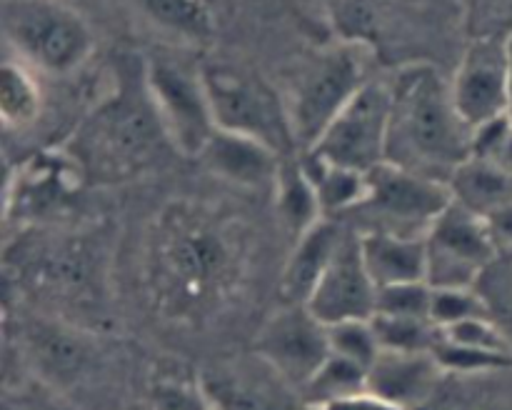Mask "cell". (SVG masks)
Instances as JSON below:
<instances>
[{"label": "cell", "mask_w": 512, "mask_h": 410, "mask_svg": "<svg viewBox=\"0 0 512 410\" xmlns=\"http://www.w3.org/2000/svg\"><path fill=\"white\" fill-rule=\"evenodd\" d=\"M228 218L195 203H173L155 218L145 245L150 298L173 318H198L235 285L243 260Z\"/></svg>", "instance_id": "cell-1"}, {"label": "cell", "mask_w": 512, "mask_h": 410, "mask_svg": "<svg viewBox=\"0 0 512 410\" xmlns=\"http://www.w3.org/2000/svg\"><path fill=\"white\" fill-rule=\"evenodd\" d=\"M470 158L473 130L460 118L448 80L425 63L398 70L390 80L385 163L450 183L455 170Z\"/></svg>", "instance_id": "cell-2"}, {"label": "cell", "mask_w": 512, "mask_h": 410, "mask_svg": "<svg viewBox=\"0 0 512 410\" xmlns=\"http://www.w3.org/2000/svg\"><path fill=\"white\" fill-rule=\"evenodd\" d=\"M160 140H168L145 80L140 88H123L100 105L78 130L70 155L93 178H125L153 160Z\"/></svg>", "instance_id": "cell-3"}, {"label": "cell", "mask_w": 512, "mask_h": 410, "mask_svg": "<svg viewBox=\"0 0 512 410\" xmlns=\"http://www.w3.org/2000/svg\"><path fill=\"white\" fill-rule=\"evenodd\" d=\"M200 75L218 130L258 140L283 160H290L298 143L283 95L275 93L253 70L228 60H208L200 65Z\"/></svg>", "instance_id": "cell-4"}, {"label": "cell", "mask_w": 512, "mask_h": 410, "mask_svg": "<svg viewBox=\"0 0 512 410\" xmlns=\"http://www.w3.org/2000/svg\"><path fill=\"white\" fill-rule=\"evenodd\" d=\"M373 75L363 45H330L310 55L283 95L298 150L308 153L335 115Z\"/></svg>", "instance_id": "cell-5"}, {"label": "cell", "mask_w": 512, "mask_h": 410, "mask_svg": "<svg viewBox=\"0 0 512 410\" xmlns=\"http://www.w3.org/2000/svg\"><path fill=\"white\" fill-rule=\"evenodd\" d=\"M5 40L20 63L48 75H70L93 53L88 20L63 0H3Z\"/></svg>", "instance_id": "cell-6"}, {"label": "cell", "mask_w": 512, "mask_h": 410, "mask_svg": "<svg viewBox=\"0 0 512 410\" xmlns=\"http://www.w3.org/2000/svg\"><path fill=\"white\" fill-rule=\"evenodd\" d=\"M143 80L168 143L188 158H200L218 133L200 68H190L170 55H150Z\"/></svg>", "instance_id": "cell-7"}, {"label": "cell", "mask_w": 512, "mask_h": 410, "mask_svg": "<svg viewBox=\"0 0 512 410\" xmlns=\"http://www.w3.org/2000/svg\"><path fill=\"white\" fill-rule=\"evenodd\" d=\"M390 123V80L370 78L323 130L308 158L335 168L370 173L385 163Z\"/></svg>", "instance_id": "cell-8"}, {"label": "cell", "mask_w": 512, "mask_h": 410, "mask_svg": "<svg viewBox=\"0 0 512 410\" xmlns=\"http://www.w3.org/2000/svg\"><path fill=\"white\" fill-rule=\"evenodd\" d=\"M425 248L430 288H478L498 243L483 215L453 200L425 233Z\"/></svg>", "instance_id": "cell-9"}, {"label": "cell", "mask_w": 512, "mask_h": 410, "mask_svg": "<svg viewBox=\"0 0 512 410\" xmlns=\"http://www.w3.org/2000/svg\"><path fill=\"white\" fill-rule=\"evenodd\" d=\"M450 203L453 193L448 183L383 163L368 173V193L353 213L368 215L373 223L368 230L425 235Z\"/></svg>", "instance_id": "cell-10"}, {"label": "cell", "mask_w": 512, "mask_h": 410, "mask_svg": "<svg viewBox=\"0 0 512 410\" xmlns=\"http://www.w3.org/2000/svg\"><path fill=\"white\" fill-rule=\"evenodd\" d=\"M455 108L470 130L510 113V50L505 38H473L450 80Z\"/></svg>", "instance_id": "cell-11"}, {"label": "cell", "mask_w": 512, "mask_h": 410, "mask_svg": "<svg viewBox=\"0 0 512 410\" xmlns=\"http://www.w3.org/2000/svg\"><path fill=\"white\" fill-rule=\"evenodd\" d=\"M255 355L290 388L303 390L330 358L328 328L305 305L288 303L260 328Z\"/></svg>", "instance_id": "cell-12"}, {"label": "cell", "mask_w": 512, "mask_h": 410, "mask_svg": "<svg viewBox=\"0 0 512 410\" xmlns=\"http://www.w3.org/2000/svg\"><path fill=\"white\" fill-rule=\"evenodd\" d=\"M305 308L325 325L350 323V320H373L378 310V285L365 268L360 253V233H345L343 245L333 263L318 280Z\"/></svg>", "instance_id": "cell-13"}, {"label": "cell", "mask_w": 512, "mask_h": 410, "mask_svg": "<svg viewBox=\"0 0 512 410\" xmlns=\"http://www.w3.org/2000/svg\"><path fill=\"white\" fill-rule=\"evenodd\" d=\"M445 368L435 353H393L380 350L368 368V388L378 398L403 410H418L440 388Z\"/></svg>", "instance_id": "cell-14"}, {"label": "cell", "mask_w": 512, "mask_h": 410, "mask_svg": "<svg viewBox=\"0 0 512 410\" xmlns=\"http://www.w3.org/2000/svg\"><path fill=\"white\" fill-rule=\"evenodd\" d=\"M205 165L213 170L218 178L238 185V188L253 190H275L280 180L285 160L268 145L258 143L245 135L225 133L218 130L208 148L200 155Z\"/></svg>", "instance_id": "cell-15"}, {"label": "cell", "mask_w": 512, "mask_h": 410, "mask_svg": "<svg viewBox=\"0 0 512 410\" xmlns=\"http://www.w3.org/2000/svg\"><path fill=\"white\" fill-rule=\"evenodd\" d=\"M215 410H290V385L260 360L258 368H218L200 380Z\"/></svg>", "instance_id": "cell-16"}, {"label": "cell", "mask_w": 512, "mask_h": 410, "mask_svg": "<svg viewBox=\"0 0 512 410\" xmlns=\"http://www.w3.org/2000/svg\"><path fill=\"white\" fill-rule=\"evenodd\" d=\"M360 253L375 285L388 288L400 283H428V248L425 235H400L388 230H363Z\"/></svg>", "instance_id": "cell-17"}, {"label": "cell", "mask_w": 512, "mask_h": 410, "mask_svg": "<svg viewBox=\"0 0 512 410\" xmlns=\"http://www.w3.org/2000/svg\"><path fill=\"white\" fill-rule=\"evenodd\" d=\"M345 233L348 230L338 220L323 218L313 228L295 238V248L290 253L288 265H285L283 283H280L288 303H308L310 293L315 290L318 280L323 278L328 265L333 263L340 245H343Z\"/></svg>", "instance_id": "cell-18"}, {"label": "cell", "mask_w": 512, "mask_h": 410, "mask_svg": "<svg viewBox=\"0 0 512 410\" xmlns=\"http://www.w3.org/2000/svg\"><path fill=\"white\" fill-rule=\"evenodd\" d=\"M448 185L455 203L483 218L512 203V175L500 165L475 155L455 170Z\"/></svg>", "instance_id": "cell-19"}, {"label": "cell", "mask_w": 512, "mask_h": 410, "mask_svg": "<svg viewBox=\"0 0 512 410\" xmlns=\"http://www.w3.org/2000/svg\"><path fill=\"white\" fill-rule=\"evenodd\" d=\"M275 193H278L280 215L295 230V235H303L305 230H310L318 220L325 218L323 205H320V198L315 193V185L305 165L285 160Z\"/></svg>", "instance_id": "cell-20"}, {"label": "cell", "mask_w": 512, "mask_h": 410, "mask_svg": "<svg viewBox=\"0 0 512 410\" xmlns=\"http://www.w3.org/2000/svg\"><path fill=\"white\" fill-rule=\"evenodd\" d=\"M305 170H308L310 180H313L325 218H333L338 213H353L365 200V193H368V173L335 168V165L320 163V160L313 158H308Z\"/></svg>", "instance_id": "cell-21"}, {"label": "cell", "mask_w": 512, "mask_h": 410, "mask_svg": "<svg viewBox=\"0 0 512 410\" xmlns=\"http://www.w3.org/2000/svg\"><path fill=\"white\" fill-rule=\"evenodd\" d=\"M140 10L160 28L205 43L213 38L215 20L205 0H135Z\"/></svg>", "instance_id": "cell-22"}, {"label": "cell", "mask_w": 512, "mask_h": 410, "mask_svg": "<svg viewBox=\"0 0 512 410\" xmlns=\"http://www.w3.org/2000/svg\"><path fill=\"white\" fill-rule=\"evenodd\" d=\"M40 88L20 60H5L0 73V115L8 128H28L40 115Z\"/></svg>", "instance_id": "cell-23"}, {"label": "cell", "mask_w": 512, "mask_h": 410, "mask_svg": "<svg viewBox=\"0 0 512 410\" xmlns=\"http://www.w3.org/2000/svg\"><path fill=\"white\" fill-rule=\"evenodd\" d=\"M368 388V370L358 363L338 358L330 353V358L320 365L318 373L308 380L300 395L305 400V408H320L333 400L348 398V395L360 393Z\"/></svg>", "instance_id": "cell-24"}, {"label": "cell", "mask_w": 512, "mask_h": 410, "mask_svg": "<svg viewBox=\"0 0 512 410\" xmlns=\"http://www.w3.org/2000/svg\"><path fill=\"white\" fill-rule=\"evenodd\" d=\"M373 330L380 350L393 353H433L440 340V328L428 318H403V315H373Z\"/></svg>", "instance_id": "cell-25"}, {"label": "cell", "mask_w": 512, "mask_h": 410, "mask_svg": "<svg viewBox=\"0 0 512 410\" xmlns=\"http://www.w3.org/2000/svg\"><path fill=\"white\" fill-rule=\"evenodd\" d=\"M435 358L445 368V373H510L512 353L503 350H483V348H465V345L448 343L440 338L435 345Z\"/></svg>", "instance_id": "cell-26"}, {"label": "cell", "mask_w": 512, "mask_h": 410, "mask_svg": "<svg viewBox=\"0 0 512 410\" xmlns=\"http://www.w3.org/2000/svg\"><path fill=\"white\" fill-rule=\"evenodd\" d=\"M330 353L338 358L350 360V363L363 365L365 370L375 363L380 355L378 335H375L373 323L370 320H350V323H340L328 328Z\"/></svg>", "instance_id": "cell-27"}, {"label": "cell", "mask_w": 512, "mask_h": 410, "mask_svg": "<svg viewBox=\"0 0 512 410\" xmlns=\"http://www.w3.org/2000/svg\"><path fill=\"white\" fill-rule=\"evenodd\" d=\"M488 315L483 295L475 288H433V305H430V320L440 330L450 328L463 320Z\"/></svg>", "instance_id": "cell-28"}, {"label": "cell", "mask_w": 512, "mask_h": 410, "mask_svg": "<svg viewBox=\"0 0 512 410\" xmlns=\"http://www.w3.org/2000/svg\"><path fill=\"white\" fill-rule=\"evenodd\" d=\"M465 28L473 38H512V0H463Z\"/></svg>", "instance_id": "cell-29"}, {"label": "cell", "mask_w": 512, "mask_h": 410, "mask_svg": "<svg viewBox=\"0 0 512 410\" xmlns=\"http://www.w3.org/2000/svg\"><path fill=\"white\" fill-rule=\"evenodd\" d=\"M430 305H433V288L425 280H420V283H400L380 288L375 313L430 320Z\"/></svg>", "instance_id": "cell-30"}, {"label": "cell", "mask_w": 512, "mask_h": 410, "mask_svg": "<svg viewBox=\"0 0 512 410\" xmlns=\"http://www.w3.org/2000/svg\"><path fill=\"white\" fill-rule=\"evenodd\" d=\"M148 410H215L200 383L160 380L148 395Z\"/></svg>", "instance_id": "cell-31"}, {"label": "cell", "mask_w": 512, "mask_h": 410, "mask_svg": "<svg viewBox=\"0 0 512 410\" xmlns=\"http://www.w3.org/2000/svg\"><path fill=\"white\" fill-rule=\"evenodd\" d=\"M33 345L38 350L40 363L48 365L53 373L65 375L70 370L80 368V360H83V348L75 345L73 338H68L60 330H43L40 335H33Z\"/></svg>", "instance_id": "cell-32"}, {"label": "cell", "mask_w": 512, "mask_h": 410, "mask_svg": "<svg viewBox=\"0 0 512 410\" xmlns=\"http://www.w3.org/2000/svg\"><path fill=\"white\" fill-rule=\"evenodd\" d=\"M475 290L483 295L488 315L512 345V278H490V273H485Z\"/></svg>", "instance_id": "cell-33"}, {"label": "cell", "mask_w": 512, "mask_h": 410, "mask_svg": "<svg viewBox=\"0 0 512 410\" xmlns=\"http://www.w3.org/2000/svg\"><path fill=\"white\" fill-rule=\"evenodd\" d=\"M310 410H403V408L378 398V395L370 393V390H360V393L348 395V398L333 400V403H325L320 405V408H310Z\"/></svg>", "instance_id": "cell-34"}, {"label": "cell", "mask_w": 512, "mask_h": 410, "mask_svg": "<svg viewBox=\"0 0 512 410\" xmlns=\"http://www.w3.org/2000/svg\"><path fill=\"white\" fill-rule=\"evenodd\" d=\"M485 220H488L490 230H493L495 243H500V240H503V243H512V203L495 210V213L488 215Z\"/></svg>", "instance_id": "cell-35"}, {"label": "cell", "mask_w": 512, "mask_h": 410, "mask_svg": "<svg viewBox=\"0 0 512 410\" xmlns=\"http://www.w3.org/2000/svg\"><path fill=\"white\" fill-rule=\"evenodd\" d=\"M508 50H510V120H512V38L508 40Z\"/></svg>", "instance_id": "cell-36"}]
</instances>
